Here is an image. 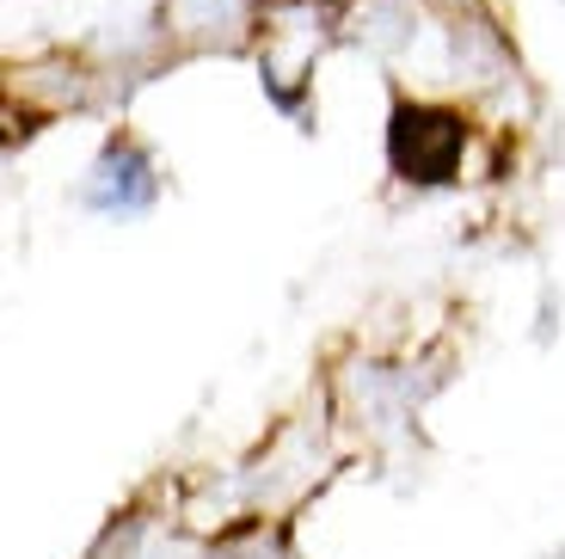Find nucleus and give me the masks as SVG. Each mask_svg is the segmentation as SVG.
I'll return each mask as SVG.
<instances>
[{
	"instance_id": "obj_1",
	"label": "nucleus",
	"mask_w": 565,
	"mask_h": 559,
	"mask_svg": "<svg viewBox=\"0 0 565 559\" xmlns=\"http://www.w3.org/2000/svg\"><path fill=\"white\" fill-rule=\"evenodd\" d=\"M467 148V117L449 105H412L399 98L387 117V160L406 184H449L461 172Z\"/></svg>"
}]
</instances>
